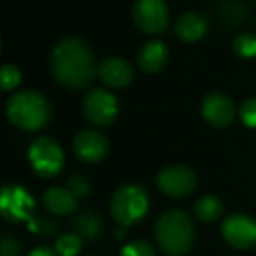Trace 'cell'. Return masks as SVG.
<instances>
[{
    "mask_svg": "<svg viewBox=\"0 0 256 256\" xmlns=\"http://www.w3.org/2000/svg\"><path fill=\"white\" fill-rule=\"evenodd\" d=\"M8 118L16 128L37 132L51 120V106L39 92H20L8 102Z\"/></svg>",
    "mask_w": 256,
    "mask_h": 256,
    "instance_id": "7a4b0ae2",
    "label": "cell"
},
{
    "mask_svg": "<svg viewBox=\"0 0 256 256\" xmlns=\"http://www.w3.org/2000/svg\"><path fill=\"white\" fill-rule=\"evenodd\" d=\"M120 256H156V252L148 240H134L121 249Z\"/></svg>",
    "mask_w": 256,
    "mask_h": 256,
    "instance_id": "7402d4cb",
    "label": "cell"
},
{
    "mask_svg": "<svg viewBox=\"0 0 256 256\" xmlns=\"http://www.w3.org/2000/svg\"><path fill=\"white\" fill-rule=\"evenodd\" d=\"M28 160L32 164L34 170L40 178L51 179L56 174H60L62 167H64L65 156L60 144L54 142L50 137H39L30 146Z\"/></svg>",
    "mask_w": 256,
    "mask_h": 256,
    "instance_id": "5b68a950",
    "label": "cell"
},
{
    "mask_svg": "<svg viewBox=\"0 0 256 256\" xmlns=\"http://www.w3.org/2000/svg\"><path fill=\"white\" fill-rule=\"evenodd\" d=\"M223 214V202L214 195H206L195 204V216L204 223H214Z\"/></svg>",
    "mask_w": 256,
    "mask_h": 256,
    "instance_id": "ac0fdd59",
    "label": "cell"
},
{
    "mask_svg": "<svg viewBox=\"0 0 256 256\" xmlns=\"http://www.w3.org/2000/svg\"><path fill=\"white\" fill-rule=\"evenodd\" d=\"M72 148L79 160L86 162V164H96L107 156L109 142H107L106 136H102L96 130H84L76 136Z\"/></svg>",
    "mask_w": 256,
    "mask_h": 256,
    "instance_id": "7c38bea8",
    "label": "cell"
},
{
    "mask_svg": "<svg viewBox=\"0 0 256 256\" xmlns=\"http://www.w3.org/2000/svg\"><path fill=\"white\" fill-rule=\"evenodd\" d=\"M82 112L86 120L95 126H109L116 121L118 100L104 88H95L84 96Z\"/></svg>",
    "mask_w": 256,
    "mask_h": 256,
    "instance_id": "ba28073f",
    "label": "cell"
},
{
    "mask_svg": "<svg viewBox=\"0 0 256 256\" xmlns=\"http://www.w3.org/2000/svg\"><path fill=\"white\" fill-rule=\"evenodd\" d=\"M67 186L78 198L79 196H88L90 192H92V186H90L88 179H86L84 176H79V174L70 176L67 181Z\"/></svg>",
    "mask_w": 256,
    "mask_h": 256,
    "instance_id": "603a6c76",
    "label": "cell"
},
{
    "mask_svg": "<svg viewBox=\"0 0 256 256\" xmlns=\"http://www.w3.org/2000/svg\"><path fill=\"white\" fill-rule=\"evenodd\" d=\"M28 256H58V252L50 248H37V249H34Z\"/></svg>",
    "mask_w": 256,
    "mask_h": 256,
    "instance_id": "484cf974",
    "label": "cell"
},
{
    "mask_svg": "<svg viewBox=\"0 0 256 256\" xmlns=\"http://www.w3.org/2000/svg\"><path fill=\"white\" fill-rule=\"evenodd\" d=\"M74 228L78 232V235L81 238H86L90 242L98 240L100 237L104 235V224L102 220L96 216L95 212H82L76 218L74 221Z\"/></svg>",
    "mask_w": 256,
    "mask_h": 256,
    "instance_id": "e0dca14e",
    "label": "cell"
},
{
    "mask_svg": "<svg viewBox=\"0 0 256 256\" xmlns=\"http://www.w3.org/2000/svg\"><path fill=\"white\" fill-rule=\"evenodd\" d=\"M42 204L54 216H68L78 207V196L68 188H50L44 193Z\"/></svg>",
    "mask_w": 256,
    "mask_h": 256,
    "instance_id": "9a60e30c",
    "label": "cell"
},
{
    "mask_svg": "<svg viewBox=\"0 0 256 256\" xmlns=\"http://www.w3.org/2000/svg\"><path fill=\"white\" fill-rule=\"evenodd\" d=\"M132 16L137 28L148 36L162 34L168 26V8L164 0H137Z\"/></svg>",
    "mask_w": 256,
    "mask_h": 256,
    "instance_id": "52a82bcc",
    "label": "cell"
},
{
    "mask_svg": "<svg viewBox=\"0 0 256 256\" xmlns=\"http://www.w3.org/2000/svg\"><path fill=\"white\" fill-rule=\"evenodd\" d=\"M207 34V20L198 12H186L176 23V36L182 42H196Z\"/></svg>",
    "mask_w": 256,
    "mask_h": 256,
    "instance_id": "2e32d148",
    "label": "cell"
},
{
    "mask_svg": "<svg viewBox=\"0 0 256 256\" xmlns=\"http://www.w3.org/2000/svg\"><path fill=\"white\" fill-rule=\"evenodd\" d=\"M202 114L214 128H228L235 120V106L224 93H209L202 102Z\"/></svg>",
    "mask_w": 256,
    "mask_h": 256,
    "instance_id": "8fae6325",
    "label": "cell"
},
{
    "mask_svg": "<svg viewBox=\"0 0 256 256\" xmlns=\"http://www.w3.org/2000/svg\"><path fill=\"white\" fill-rule=\"evenodd\" d=\"M168 48L162 40H150L139 50L137 64L139 68L146 74H156L167 65L168 62Z\"/></svg>",
    "mask_w": 256,
    "mask_h": 256,
    "instance_id": "5bb4252c",
    "label": "cell"
},
{
    "mask_svg": "<svg viewBox=\"0 0 256 256\" xmlns=\"http://www.w3.org/2000/svg\"><path fill=\"white\" fill-rule=\"evenodd\" d=\"M34 207H36V202H34L32 195L22 186L9 184L2 190L0 210H2V216L11 223L28 221L32 218Z\"/></svg>",
    "mask_w": 256,
    "mask_h": 256,
    "instance_id": "9c48e42d",
    "label": "cell"
},
{
    "mask_svg": "<svg viewBox=\"0 0 256 256\" xmlns=\"http://www.w3.org/2000/svg\"><path fill=\"white\" fill-rule=\"evenodd\" d=\"M224 240L235 249H249L256 244V221L248 214H232L221 228Z\"/></svg>",
    "mask_w": 256,
    "mask_h": 256,
    "instance_id": "30bf717a",
    "label": "cell"
},
{
    "mask_svg": "<svg viewBox=\"0 0 256 256\" xmlns=\"http://www.w3.org/2000/svg\"><path fill=\"white\" fill-rule=\"evenodd\" d=\"M98 76L106 86L121 90L134 81V68L123 58H107L100 64Z\"/></svg>",
    "mask_w": 256,
    "mask_h": 256,
    "instance_id": "4fadbf2b",
    "label": "cell"
},
{
    "mask_svg": "<svg viewBox=\"0 0 256 256\" xmlns=\"http://www.w3.org/2000/svg\"><path fill=\"white\" fill-rule=\"evenodd\" d=\"M150 198L140 186L128 184L120 188L110 198V214L121 226H132L148 214Z\"/></svg>",
    "mask_w": 256,
    "mask_h": 256,
    "instance_id": "277c9868",
    "label": "cell"
},
{
    "mask_svg": "<svg viewBox=\"0 0 256 256\" xmlns=\"http://www.w3.org/2000/svg\"><path fill=\"white\" fill-rule=\"evenodd\" d=\"M156 240L170 256H182L192 249L195 240L193 221L184 210H167L156 221Z\"/></svg>",
    "mask_w": 256,
    "mask_h": 256,
    "instance_id": "3957f363",
    "label": "cell"
},
{
    "mask_svg": "<svg viewBox=\"0 0 256 256\" xmlns=\"http://www.w3.org/2000/svg\"><path fill=\"white\" fill-rule=\"evenodd\" d=\"M2 256H20L22 254V244L20 240H16L14 237L4 235L2 237Z\"/></svg>",
    "mask_w": 256,
    "mask_h": 256,
    "instance_id": "d4e9b609",
    "label": "cell"
},
{
    "mask_svg": "<svg viewBox=\"0 0 256 256\" xmlns=\"http://www.w3.org/2000/svg\"><path fill=\"white\" fill-rule=\"evenodd\" d=\"M51 68L62 86L81 90L93 81L96 64L90 46L81 39H64L51 54Z\"/></svg>",
    "mask_w": 256,
    "mask_h": 256,
    "instance_id": "6da1fadb",
    "label": "cell"
},
{
    "mask_svg": "<svg viewBox=\"0 0 256 256\" xmlns=\"http://www.w3.org/2000/svg\"><path fill=\"white\" fill-rule=\"evenodd\" d=\"M234 51L240 58L256 56V36L254 34H240L234 42Z\"/></svg>",
    "mask_w": 256,
    "mask_h": 256,
    "instance_id": "ffe728a7",
    "label": "cell"
},
{
    "mask_svg": "<svg viewBox=\"0 0 256 256\" xmlns=\"http://www.w3.org/2000/svg\"><path fill=\"white\" fill-rule=\"evenodd\" d=\"M238 114H240V120L246 126L256 128V98L246 100V102L242 104Z\"/></svg>",
    "mask_w": 256,
    "mask_h": 256,
    "instance_id": "cb8c5ba5",
    "label": "cell"
},
{
    "mask_svg": "<svg viewBox=\"0 0 256 256\" xmlns=\"http://www.w3.org/2000/svg\"><path fill=\"white\" fill-rule=\"evenodd\" d=\"M82 249V238L78 234H65L56 240L58 256H78Z\"/></svg>",
    "mask_w": 256,
    "mask_h": 256,
    "instance_id": "d6986e66",
    "label": "cell"
},
{
    "mask_svg": "<svg viewBox=\"0 0 256 256\" xmlns=\"http://www.w3.org/2000/svg\"><path fill=\"white\" fill-rule=\"evenodd\" d=\"M198 179L196 174L186 165H170L156 176V186L164 195L172 198H182L195 192Z\"/></svg>",
    "mask_w": 256,
    "mask_h": 256,
    "instance_id": "8992f818",
    "label": "cell"
},
{
    "mask_svg": "<svg viewBox=\"0 0 256 256\" xmlns=\"http://www.w3.org/2000/svg\"><path fill=\"white\" fill-rule=\"evenodd\" d=\"M22 84V72L16 65H4L2 72H0V86L4 92H11V90L18 88Z\"/></svg>",
    "mask_w": 256,
    "mask_h": 256,
    "instance_id": "44dd1931",
    "label": "cell"
}]
</instances>
